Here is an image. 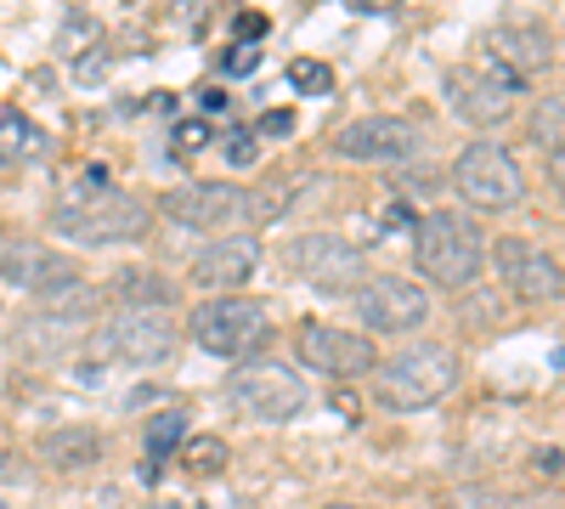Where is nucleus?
I'll use <instances>...</instances> for the list:
<instances>
[{
	"label": "nucleus",
	"mask_w": 565,
	"mask_h": 509,
	"mask_svg": "<svg viewBox=\"0 0 565 509\" xmlns=\"http://www.w3.org/2000/svg\"><path fill=\"white\" fill-rule=\"evenodd\" d=\"M164 215L186 226V233H226L244 215V188H232V181H186V188L164 193Z\"/></svg>",
	"instance_id": "4468645a"
},
{
	"label": "nucleus",
	"mask_w": 565,
	"mask_h": 509,
	"mask_svg": "<svg viewBox=\"0 0 565 509\" xmlns=\"http://www.w3.org/2000/svg\"><path fill=\"white\" fill-rule=\"evenodd\" d=\"M322 509H367V503H322Z\"/></svg>",
	"instance_id": "f704fd0d"
},
{
	"label": "nucleus",
	"mask_w": 565,
	"mask_h": 509,
	"mask_svg": "<svg viewBox=\"0 0 565 509\" xmlns=\"http://www.w3.org/2000/svg\"><path fill=\"white\" fill-rule=\"evenodd\" d=\"M170 148H175V153H199V148H210V125H204V119H181L175 136H170Z\"/></svg>",
	"instance_id": "cd10ccee"
},
{
	"label": "nucleus",
	"mask_w": 565,
	"mask_h": 509,
	"mask_svg": "<svg viewBox=\"0 0 565 509\" xmlns=\"http://www.w3.org/2000/svg\"><path fill=\"white\" fill-rule=\"evenodd\" d=\"M492 261H498L503 289L521 300V306H554V300L565 295V266H559L548 250L526 244V238H498Z\"/></svg>",
	"instance_id": "9b49d317"
},
{
	"label": "nucleus",
	"mask_w": 565,
	"mask_h": 509,
	"mask_svg": "<svg viewBox=\"0 0 565 509\" xmlns=\"http://www.w3.org/2000/svg\"><path fill=\"white\" fill-rule=\"evenodd\" d=\"M559 465H565V453H559V447L532 453V470H537V476H559Z\"/></svg>",
	"instance_id": "2f4dec72"
},
{
	"label": "nucleus",
	"mask_w": 565,
	"mask_h": 509,
	"mask_svg": "<svg viewBox=\"0 0 565 509\" xmlns=\"http://www.w3.org/2000/svg\"><path fill=\"white\" fill-rule=\"evenodd\" d=\"M334 153H340V159H356V165H402V159L418 153V125L402 119V114L351 119V125L334 136Z\"/></svg>",
	"instance_id": "f8f14e48"
},
{
	"label": "nucleus",
	"mask_w": 565,
	"mask_h": 509,
	"mask_svg": "<svg viewBox=\"0 0 565 509\" xmlns=\"http://www.w3.org/2000/svg\"><path fill=\"white\" fill-rule=\"evenodd\" d=\"M0 277L23 295H40V300H63L79 289V261L40 244V238H0Z\"/></svg>",
	"instance_id": "0eeeda50"
},
{
	"label": "nucleus",
	"mask_w": 565,
	"mask_h": 509,
	"mask_svg": "<svg viewBox=\"0 0 565 509\" xmlns=\"http://www.w3.org/2000/svg\"><path fill=\"white\" fill-rule=\"evenodd\" d=\"M181 436H186V413H181V407H159L153 420L141 425V447H148V458L181 453Z\"/></svg>",
	"instance_id": "412c9836"
},
{
	"label": "nucleus",
	"mask_w": 565,
	"mask_h": 509,
	"mask_svg": "<svg viewBox=\"0 0 565 509\" xmlns=\"http://www.w3.org/2000/svg\"><path fill=\"white\" fill-rule=\"evenodd\" d=\"M452 385H458V351L452 346H436V340L407 346L391 362L373 368V391H380V402L396 407V413L436 407Z\"/></svg>",
	"instance_id": "f03ea898"
},
{
	"label": "nucleus",
	"mask_w": 565,
	"mask_h": 509,
	"mask_svg": "<svg viewBox=\"0 0 565 509\" xmlns=\"http://www.w3.org/2000/svg\"><path fill=\"white\" fill-rule=\"evenodd\" d=\"M199 108H204V114H226V108H232V97H226L221 85H210V91H199Z\"/></svg>",
	"instance_id": "473e14b6"
},
{
	"label": "nucleus",
	"mask_w": 565,
	"mask_h": 509,
	"mask_svg": "<svg viewBox=\"0 0 565 509\" xmlns=\"http://www.w3.org/2000/svg\"><path fill=\"white\" fill-rule=\"evenodd\" d=\"M452 193L469 204V210H514L526 199V176L514 165V153L503 142H469L458 159H452Z\"/></svg>",
	"instance_id": "423d86ee"
},
{
	"label": "nucleus",
	"mask_w": 565,
	"mask_h": 509,
	"mask_svg": "<svg viewBox=\"0 0 565 509\" xmlns=\"http://www.w3.org/2000/svg\"><path fill=\"white\" fill-rule=\"evenodd\" d=\"M181 329L170 311H125L119 322H108V351L130 368H153L175 351Z\"/></svg>",
	"instance_id": "2eb2a0df"
},
{
	"label": "nucleus",
	"mask_w": 565,
	"mask_h": 509,
	"mask_svg": "<svg viewBox=\"0 0 565 509\" xmlns=\"http://www.w3.org/2000/svg\"><path fill=\"white\" fill-rule=\"evenodd\" d=\"M295 351H300L306 368H317V374H328V380H362V374L380 368L373 340L356 335V329H334V322H300Z\"/></svg>",
	"instance_id": "9d476101"
},
{
	"label": "nucleus",
	"mask_w": 565,
	"mask_h": 509,
	"mask_svg": "<svg viewBox=\"0 0 565 509\" xmlns=\"http://www.w3.org/2000/svg\"><path fill=\"white\" fill-rule=\"evenodd\" d=\"M289 204H295V181H271V188H260V193L244 199V215H255V221H277Z\"/></svg>",
	"instance_id": "b1692460"
},
{
	"label": "nucleus",
	"mask_w": 565,
	"mask_h": 509,
	"mask_svg": "<svg viewBox=\"0 0 565 509\" xmlns=\"http://www.w3.org/2000/svg\"><path fill=\"white\" fill-rule=\"evenodd\" d=\"M221 148H226V159L238 165V170H249V165L260 159V148H255V130H244V125H226Z\"/></svg>",
	"instance_id": "a878e982"
},
{
	"label": "nucleus",
	"mask_w": 565,
	"mask_h": 509,
	"mask_svg": "<svg viewBox=\"0 0 565 509\" xmlns=\"http://www.w3.org/2000/svg\"><path fill=\"white\" fill-rule=\"evenodd\" d=\"M34 153H45V130H40L23 108L0 103V165H23V159H34Z\"/></svg>",
	"instance_id": "aec40b11"
},
{
	"label": "nucleus",
	"mask_w": 565,
	"mask_h": 509,
	"mask_svg": "<svg viewBox=\"0 0 565 509\" xmlns=\"http://www.w3.org/2000/svg\"><path fill=\"white\" fill-rule=\"evenodd\" d=\"M221 68H226V74H255V68H260V52H255V45H232Z\"/></svg>",
	"instance_id": "7c9ffc66"
},
{
	"label": "nucleus",
	"mask_w": 565,
	"mask_h": 509,
	"mask_svg": "<svg viewBox=\"0 0 565 509\" xmlns=\"http://www.w3.org/2000/svg\"><path fill=\"white\" fill-rule=\"evenodd\" d=\"M532 142L559 153L565 148V91H554V97H537L532 108Z\"/></svg>",
	"instance_id": "5701e85b"
},
{
	"label": "nucleus",
	"mask_w": 565,
	"mask_h": 509,
	"mask_svg": "<svg viewBox=\"0 0 565 509\" xmlns=\"http://www.w3.org/2000/svg\"><path fill=\"white\" fill-rule=\"evenodd\" d=\"M186 335H193V346H204L210 357L249 362L271 335V306L255 300V295H210L204 306H193V317H186Z\"/></svg>",
	"instance_id": "7ed1b4c3"
},
{
	"label": "nucleus",
	"mask_w": 565,
	"mask_h": 509,
	"mask_svg": "<svg viewBox=\"0 0 565 509\" xmlns=\"http://www.w3.org/2000/svg\"><path fill=\"white\" fill-rule=\"evenodd\" d=\"M289 130H295V108H266L255 125V136H289Z\"/></svg>",
	"instance_id": "c756f323"
},
{
	"label": "nucleus",
	"mask_w": 565,
	"mask_h": 509,
	"mask_svg": "<svg viewBox=\"0 0 565 509\" xmlns=\"http://www.w3.org/2000/svg\"><path fill=\"white\" fill-rule=\"evenodd\" d=\"M266 29H271L266 12H238V18H232V34H238V45H255Z\"/></svg>",
	"instance_id": "c85d7f7f"
},
{
	"label": "nucleus",
	"mask_w": 565,
	"mask_h": 509,
	"mask_svg": "<svg viewBox=\"0 0 565 509\" xmlns=\"http://www.w3.org/2000/svg\"><path fill=\"white\" fill-rule=\"evenodd\" d=\"M548 181H554V193L565 199V148H559V153H548Z\"/></svg>",
	"instance_id": "72a5a7b5"
},
{
	"label": "nucleus",
	"mask_w": 565,
	"mask_h": 509,
	"mask_svg": "<svg viewBox=\"0 0 565 509\" xmlns=\"http://www.w3.org/2000/svg\"><path fill=\"white\" fill-rule=\"evenodd\" d=\"M52 226L74 244H141L153 233V204H141L136 193H119V188H103L90 193L85 204H57L52 210Z\"/></svg>",
	"instance_id": "20e7f679"
},
{
	"label": "nucleus",
	"mask_w": 565,
	"mask_h": 509,
	"mask_svg": "<svg viewBox=\"0 0 565 509\" xmlns=\"http://www.w3.org/2000/svg\"><path fill=\"white\" fill-rule=\"evenodd\" d=\"M289 85L300 91V97H328V91H334V68L300 57V63H289Z\"/></svg>",
	"instance_id": "393cba45"
},
{
	"label": "nucleus",
	"mask_w": 565,
	"mask_h": 509,
	"mask_svg": "<svg viewBox=\"0 0 565 509\" xmlns=\"http://www.w3.org/2000/svg\"><path fill=\"white\" fill-rule=\"evenodd\" d=\"M114 300L125 311H170L175 306V284H170L164 272L125 266V272H114Z\"/></svg>",
	"instance_id": "6ab92c4d"
},
{
	"label": "nucleus",
	"mask_w": 565,
	"mask_h": 509,
	"mask_svg": "<svg viewBox=\"0 0 565 509\" xmlns=\"http://www.w3.org/2000/svg\"><path fill=\"white\" fill-rule=\"evenodd\" d=\"M356 311L373 335H413L418 322H430V295H424L413 277H367Z\"/></svg>",
	"instance_id": "ddd939ff"
},
{
	"label": "nucleus",
	"mask_w": 565,
	"mask_h": 509,
	"mask_svg": "<svg viewBox=\"0 0 565 509\" xmlns=\"http://www.w3.org/2000/svg\"><path fill=\"white\" fill-rule=\"evenodd\" d=\"M226 442L221 436H186L181 442V470L186 476H199V481H210V476H221L226 470Z\"/></svg>",
	"instance_id": "4be33fe9"
},
{
	"label": "nucleus",
	"mask_w": 565,
	"mask_h": 509,
	"mask_svg": "<svg viewBox=\"0 0 565 509\" xmlns=\"http://www.w3.org/2000/svg\"><path fill=\"white\" fill-rule=\"evenodd\" d=\"M289 266H295L300 284H311L322 295H351V289L362 295V277H367L362 250L351 238H340V233H306V238H295Z\"/></svg>",
	"instance_id": "6e6552de"
},
{
	"label": "nucleus",
	"mask_w": 565,
	"mask_h": 509,
	"mask_svg": "<svg viewBox=\"0 0 565 509\" xmlns=\"http://www.w3.org/2000/svg\"><path fill=\"white\" fill-rule=\"evenodd\" d=\"M487 52H492V63L503 74L521 79V74H537V68L554 63V34L543 23H498L487 34Z\"/></svg>",
	"instance_id": "f3484780"
},
{
	"label": "nucleus",
	"mask_w": 565,
	"mask_h": 509,
	"mask_svg": "<svg viewBox=\"0 0 565 509\" xmlns=\"http://www.w3.org/2000/svg\"><path fill=\"white\" fill-rule=\"evenodd\" d=\"M255 266H260V244L249 233H226V238H215V244L199 250L193 284L210 289V295H238L249 277H255Z\"/></svg>",
	"instance_id": "dca6fc26"
},
{
	"label": "nucleus",
	"mask_w": 565,
	"mask_h": 509,
	"mask_svg": "<svg viewBox=\"0 0 565 509\" xmlns=\"http://www.w3.org/2000/svg\"><path fill=\"white\" fill-rule=\"evenodd\" d=\"M441 91H447V103H452V114L463 125L492 130V125H503L514 114V91H521V79L503 74V68H469V63H458V68H447Z\"/></svg>",
	"instance_id": "1a4fd4ad"
},
{
	"label": "nucleus",
	"mask_w": 565,
	"mask_h": 509,
	"mask_svg": "<svg viewBox=\"0 0 565 509\" xmlns=\"http://www.w3.org/2000/svg\"><path fill=\"white\" fill-rule=\"evenodd\" d=\"M34 453H40V465H45V470H57V476H79V470H90V465L103 458V431H90V425H57V431H40Z\"/></svg>",
	"instance_id": "a211bd4d"
},
{
	"label": "nucleus",
	"mask_w": 565,
	"mask_h": 509,
	"mask_svg": "<svg viewBox=\"0 0 565 509\" xmlns=\"http://www.w3.org/2000/svg\"><path fill=\"white\" fill-rule=\"evenodd\" d=\"M226 396H232V407L249 413V420H260V425H289V420H300L306 402H311L306 380L295 374V368H282L277 357L238 362L226 374Z\"/></svg>",
	"instance_id": "39448f33"
},
{
	"label": "nucleus",
	"mask_w": 565,
	"mask_h": 509,
	"mask_svg": "<svg viewBox=\"0 0 565 509\" xmlns=\"http://www.w3.org/2000/svg\"><path fill=\"white\" fill-rule=\"evenodd\" d=\"M413 266L418 277H430L441 289H469L487 266L481 226L452 210H430L424 221H413Z\"/></svg>",
	"instance_id": "f257e3e1"
},
{
	"label": "nucleus",
	"mask_w": 565,
	"mask_h": 509,
	"mask_svg": "<svg viewBox=\"0 0 565 509\" xmlns=\"http://www.w3.org/2000/svg\"><path fill=\"white\" fill-rule=\"evenodd\" d=\"M447 509H509V498L498 487H458Z\"/></svg>",
	"instance_id": "bb28decb"
}]
</instances>
